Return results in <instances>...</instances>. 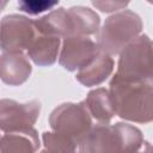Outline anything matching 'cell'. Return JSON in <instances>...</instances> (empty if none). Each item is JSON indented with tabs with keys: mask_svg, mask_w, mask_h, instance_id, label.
<instances>
[{
	"mask_svg": "<svg viewBox=\"0 0 153 153\" xmlns=\"http://www.w3.org/2000/svg\"><path fill=\"white\" fill-rule=\"evenodd\" d=\"M17 2L22 11L36 16L53 8L59 0H17Z\"/></svg>",
	"mask_w": 153,
	"mask_h": 153,
	"instance_id": "6da1fadb",
	"label": "cell"
}]
</instances>
